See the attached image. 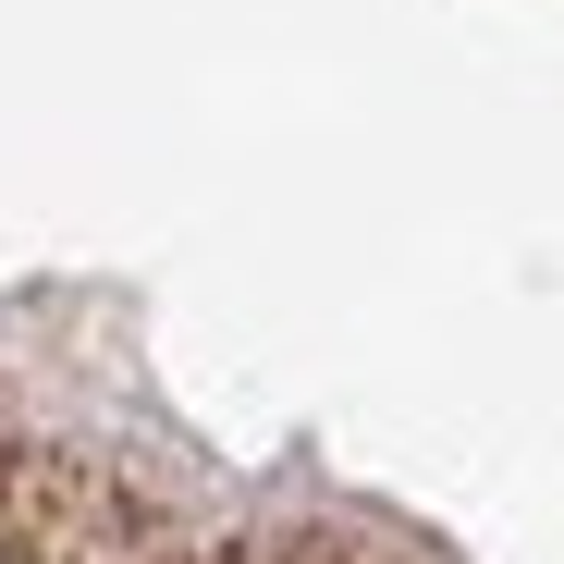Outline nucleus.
Here are the masks:
<instances>
[]
</instances>
